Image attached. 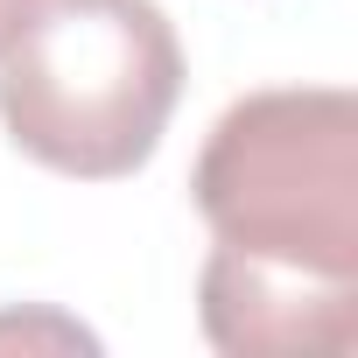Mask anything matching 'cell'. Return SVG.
Instances as JSON below:
<instances>
[{
	"label": "cell",
	"mask_w": 358,
	"mask_h": 358,
	"mask_svg": "<svg viewBox=\"0 0 358 358\" xmlns=\"http://www.w3.org/2000/svg\"><path fill=\"white\" fill-rule=\"evenodd\" d=\"M183 99V43L155 0H22L0 29V127L78 183L148 169Z\"/></svg>",
	"instance_id": "7a4b0ae2"
},
{
	"label": "cell",
	"mask_w": 358,
	"mask_h": 358,
	"mask_svg": "<svg viewBox=\"0 0 358 358\" xmlns=\"http://www.w3.org/2000/svg\"><path fill=\"white\" fill-rule=\"evenodd\" d=\"M211 260L197 274L204 344L225 358L358 344V99L274 85L218 113L190 169Z\"/></svg>",
	"instance_id": "6da1fadb"
},
{
	"label": "cell",
	"mask_w": 358,
	"mask_h": 358,
	"mask_svg": "<svg viewBox=\"0 0 358 358\" xmlns=\"http://www.w3.org/2000/svg\"><path fill=\"white\" fill-rule=\"evenodd\" d=\"M15 15H22V0H0V29H8V22H15Z\"/></svg>",
	"instance_id": "3957f363"
}]
</instances>
